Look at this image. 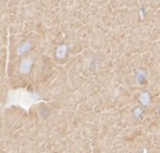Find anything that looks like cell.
<instances>
[{
    "mask_svg": "<svg viewBox=\"0 0 160 153\" xmlns=\"http://www.w3.org/2000/svg\"><path fill=\"white\" fill-rule=\"evenodd\" d=\"M41 100L39 95L37 93L28 92L26 90H12L8 94L7 107L11 106H20L26 111H29L30 107L37 103H40Z\"/></svg>",
    "mask_w": 160,
    "mask_h": 153,
    "instance_id": "6da1fadb",
    "label": "cell"
},
{
    "mask_svg": "<svg viewBox=\"0 0 160 153\" xmlns=\"http://www.w3.org/2000/svg\"><path fill=\"white\" fill-rule=\"evenodd\" d=\"M31 65H33L31 58H25V59L22 60L21 66H20L21 73H23V74H28L30 71V68H31Z\"/></svg>",
    "mask_w": 160,
    "mask_h": 153,
    "instance_id": "7a4b0ae2",
    "label": "cell"
},
{
    "mask_svg": "<svg viewBox=\"0 0 160 153\" xmlns=\"http://www.w3.org/2000/svg\"><path fill=\"white\" fill-rule=\"evenodd\" d=\"M31 49V44L29 42H24L20 45V47H17V54L19 55H23L24 53H26L27 51H29Z\"/></svg>",
    "mask_w": 160,
    "mask_h": 153,
    "instance_id": "3957f363",
    "label": "cell"
},
{
    "mask_svg": "<svg viewBox=\"0 0 160 153\" xmlns=\"http://www.w3.org/2000/svg\"><path fill=\"white\" fill-rule=\"evenodd\" d=\"M66 51H67L66 45H61V47H57V50H56L57 58H63V57L65 56V54H66Z\"/></svg>",
    "mask_w": 160,
    "mask_h": 153,
    "instance_id": "277c9868",
    "label": "cell"
},
{
    "mask_svg": "<svg viewBox=\"0 0 160 153\" xmlns=\"http://www.w3.org/2000/svg\"><path fill=\"white\" fill-rule=\"evenodd\" d=\"M150 100V97H149V94L148 93H142L141 94V97H140V101L142 105L144 106H147V103H149Z\"/></svg>",
    "mask_w": 160,
    "mask_h": 153,
    "instance_id": "5b68a950",
    "label": "cell"
},
{
    "mask_svg": "<svg viewBox=\"0 0 160 153\" xmlns=\"http://www.w3.org/2000/svg\"><path fill=\"white\" fill-rule=\"evenodd\" d=\"M141 112H142V110H141V108H136L135 109V111H134V113H135V117L139 118L141 115Z\"/></svg>",
    "mask_w": 160,
    "mask_h": 153,
    "instance_id": "8992f818",
    "label": "cell"
}]
</instances>
